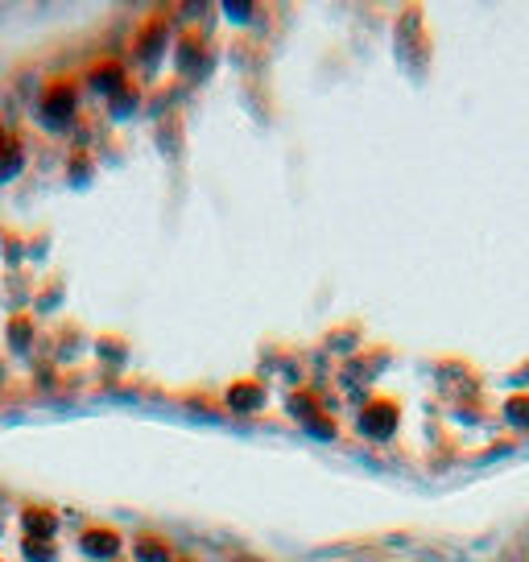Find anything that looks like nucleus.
Returning <instances> with one entry per match:
<instances>
[{
  "label": "nucleus",
  "mask_w": 529,
  "mask_h": 562,
  "mask_svg": "<svg viewBox=\"0 0 529 562\" xmlns=\"http://www.w3.org/2000/svg\"><path fill=\"white\" fill-rule=\"evenodd\" d=\"M91 550V554H112V546H116V538L112 533H88V542H83Z\"/></svg>",
  "instance_id": "1"
}]
</instances>
